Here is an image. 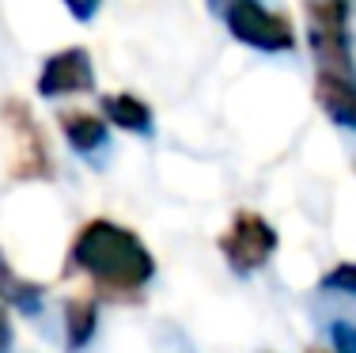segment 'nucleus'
Here are the masks:
<instances>
[{
    "instance_id": "nucleus-11",
    "label": "nucleus",
    "mask_w": 356,
    "mask_h": 353,
    "mask_svg": "<svg viewBox=\"0 0 356 353\" xmlns=\"http://www.w3.org/2000/svg\"><path fill=\"white\" fill-rule=\"evenodd\" d=\"M65 323H69V346L80 350L83 342L91 338V331H95V304H91V300H69Z\"/></svg>"
},
{
    "instance_id": "nucleus-3",
    "label": "nucleus",
    "mask_w": 356,
    "mask_h": 353,
    "mask_svg": "<svg viewBox=\"0 0 356 353\" xmlns=\"http://www.w3.org/2000/svg\"><path fill=\"white\" fill-rule=\"evenodd\" d=\"M273 247H277V232L258 213H239L232 221V228L220 235V251H224L227 266L239 274H250L258 266H266Z\"/></svg>"
},
{
    "instance_id": "nucleus-9",
    "label": "nucleus",
    "mask_w": 356,
    "mask_h": 353,
    "mask_svg": "<svg viewBox=\"0 0 356 353\" xmlns=\"http://www.w3.org/2000/svg\"><path fill=\"white\" fill-rule=\"evenodd\" d=\"M103 111H106L110 122L122 125V130H129V133H148L152 130V111L140 103L137 95H129V91H122V95H106Z\"/></svg>"
},
{
    "instance_id": "nucleus-15",
    "label": "nucleus",
    "mask_w": 356,
    "mask_h": 353,
    "mask_svg": "<svg viewBox=\"0 0 356 353\" xmlns=\"http://www.w3.org/2000/svg\"><path fill=\"white\" fill-rule=\"evenodd\" d=\"M311 353H318V350H311Z\"/></svg>"
},
{
    "instance_id": "nucleus-10",
    "label": "nucleus",
    "mask_w": 356,
    "mask_h": 353,
    "mask_svg": "<svg viewBox=\"0 0 356 353\" xmlns=\"http://www.w3.org/2000/svg\"><path fill=\"white\" fill-rule=\"evenodd\" d=\"M38 297H42L38 285L19 281V277L12 274V266L4 262V255H0V300H8V304H19L23 312H35V308H38Z\"/></svg>"
},
{
    "instance_id": "nucleus-12",
    "label": "nucleus",
    "mask_w": 356,
    "mask_h": 353,
    "mask_svg": "<svg viewBox=\"0 0 356 353\" xmlns=\"http://www.w3.org/2000/svg\"><path fill=\"white\" fill-rule=\"evenodd\" d=\"M322 285H326V289L353 292V297H356V266H349V262H345V266H337L334 274H326V281H322Z\"/></svg>"
},
{
    "instance_id": "nucleus-6",
    "label": "nucleus",
    "mask_w": 356,
    "mask_h": 353,
    "mask_svg": "<svg viewBox=\"0 0 356 353\" xmlns=\"http://www.w3.org/2000/svg\"><path fill=\"white\" fill-rule=\"evenodd\" d=\"M4 118H8V125H12V133H15V156H19V164H15V175H46L49 171V164H46V145H42V137H38V125H35V118H31V111L23 103H15V99H8L4 103Z\"/></svg>"
},
{
    "instance_id": "nucleus-4",
    "label": "nucleus",
    "mask_w": 356,
    "mask_h": 353,
    "mask_svg": "<svg viewBox=\"0 0 356 353\" xmlns=\"http://www.w3.org/2000/svg\"><path fill=\"white\" fill-rule=\"evenodd\" d=\"M311 46L322 65H334V77L349 72V35H345V8L315 4L311 8Z\"/></svg>"
},
{
    "instance_id": "nucleus-7",
    "label": "nucleus",
    "mask_w": 356,
    "mask_h": 353,
    "mask_svg": "<svg viewBox=\"0 0 356 353\" xmlns=\"http://www.w3.org/2000/svg\"><path fill=\"white\" fill-rule=\"evenodd\" d=\"M315 95L322 103V111H326L334 122L349 125L356 130V84L349 77H334V72H322L318 84H315Z\"/></svg>"
},
{
    "instance_id": "nucleus-5",
    "label": "nucleus",
    "mask_w": 356,
    "mask_h": 353,
    "mask_svg": "<svg viewBox=\"0 0 356 353\" xmlns=\"http://www.w3.org/2000/svg\"><path fill=\"white\" fill-rule=\"evenodd\" d=\"M95 88V72H91L88 49H61L42 65L38 91L42 95H80V91Z\"/></svg>"
},
{
    "instance_id": "nucleus-1",
    "label": "nucleus",
    "mask_w": 356,
    "mask_h": 353,
    "mask_svg": "<svg viewBox=\"0 0 356 353\" xmlns=\"http://www.w3.org/2000/svg\"><path fill=\"white\" fill-rule=\"evenodd\" d=\"M72 258L83 274H91L110 292L140 289L152 277V270H156L148 247L129 228H118L110 221H91L88 228L76 235Z\"/></svg>"
},
{
    "instance_id": "nucleus-2",
    "label": "nucleus",
    "mask_w": 356,
    "mask_h": 353,
    "mask_svg": "<svg viewBox=\"0 0 356 353\" xmlns=\"http://www.w3.org/2000/svg\"><path fill=\"white\" fill-rule=\"evenodd\" d=\"M227 27L239 42H247L254 49H292L296 46V35H292V23L284 19L281 12H269V8L254 4V0H239V4H227L224 12Z\"/></svg>"
},
{
    "instance_id": "nucleus-14",
    "label": "nucleus",
    "mask_w": 356,
    "mask_h": 353,
    "mask_svg": "<svg viewBox=\"0 0 356 353\" xmlns=\"http://www.w3.org/2000/svg\"><path fill=\"white\" fill-rule=\"evenodd\" d=\"M0 353H12V323H8L4 308H0Z\"/></svg>"
},
{
    "instance_id": "nucleus-13",
    "label": "nucleus",
    "mask_w": 356,
    "mask_h": 353,
    "mask_svg": "<svg viewBox=\"0 0 356 353\" xmlns=\"http://www.w3.org/2000/svg\"><path fill=\"white\" fill-rule=\"evenodd\" d=\"M330 338H334L337 353H356V327L353 323H334L330 327Z\"/></svg>"
},
{
    "instance_id": "nucleus-8",
    "label": "nucleus",
    "mask_w": 356,
    "mask_h": 353,
    "mask_svg": "<svg viewBox=\"0 0 356 353\" xmlns=\"http://www.w3.org/2000/svg\"><path fill=\"white\" fill-rule=\"evenodd\" d=\"M61 130L65 137L72 141L76 152H91V148H103L106 145V122L88 111H69L61 114Z\"/></svg>"
}]
</instances>
